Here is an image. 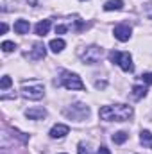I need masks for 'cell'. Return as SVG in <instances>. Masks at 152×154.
Returning <instances> with one entry per match:
<instances>
[{"instance_id":"1","label":"cell","mask_w":152,"mask_h":154,"mask_svg":"<svg viewBox=\"0 0 152 154\" xmlns=\"http://www.w3.org/2000/svg\"><path fill=\"white\" fill-rule=\"evenodd\" d=\"M132 108L127 104H113V106H104L100 108L99 116L106 122H127L132 118Z\"/></svg>"},{"instance_id":"23","label":"cell","mask_w":152,"mask_h":154,"mask_svg":"<svg viewBox=\"0 0 152 154\" xmlns=\"http://www.w3.org/2000/svg\"><path fill=\"white\" fill-rule=\"evenodd\" d=\"M97 154H111V151H109V149H108L106 145H102V147H100V149L97 151Z\"/></svg>"},{"instance_id":"7","label":"cell","mask_w":152,"mask_h":154,"mask_svg":"<svg viewBox=\"0 0 152 154\" xmlns=\"http://www.w3.org/2000/svg\"><path fill=\"white\" fill-rule=\"evenodd\" d=\"M131 27L129 25H116L113 31L114 38L118 39V41H129V38H131Z\"/></svg>"},{"instance_id":"20","label":"cell","mask_w":152,"mask_h":154,"mask_svg":"<svg viewBox=\"0 0 152 154\" xmlns=\"http://www.w3.org/2000/svg\"><path fill=\"white\" fill-rule=\"evenodd\" d=\"M141 81H143L145 84H152V72H147V74H143V75H141Z\"/></svg>"},{"instance_id":"13","label":"cell","mask_w":152,"mask_h":154,"mask_svg":"<svg viewBox=\"0 0 152 154\" xmlns=\"http://www.w3.org/2000/svg\"><path fill=\"white\" fill-rule=\"evenodd\" d=\"M123 9V0H108L104 4V11H120Z\"/></svg>"},{"instance_id":"15","label":"cell","mask_w":152,"mask_h":154,"mask_svg":"<svg viewBox=\"0 0 152 154\" xmlns=\"http://www.w3.org/2000/svg\"><path fill=\"white\" fill-rule=\"evenodd\" d=\"M140 142L145 145V147H150L152 145V134H150V131H141V134H140Z\"/></svg>"},{"instance_id":"5","label":"cell","mask_w":152,"mask_h":154,"mask_svg":"<svg viewBox=\"0 0 152 154\" xmlns=\"http://www.w3.org/2000/svg\"><path fill=\"white\" fill-rule=\"evenodd\" d=\"M109 59H111V63H116L123 72H132V70H134L132 56H131L129 52H116V50H111V52H109Z\"/></svg>"},{"instance_id":"9","label":"cell","mask_w":152,"mask_h":154,"mask_svg":"<svg viewBox=\"0 0 152 154\" xmlns=\"http://www.w3.org/2000/svg\"><path fill=\"white\" fill-rule=\"evenodd\" d=\"M45 54H47L45 45L38 41V43H34V45H32V50H31L29 57H31V59H43V57H45Z\"/></svg>"},{"instance_id":"25","label":"cell","mask_w":152,"mask_h":154,"mask_svg":"<svg viewBox=\"0 0 152 154\" xmlns=\"http://www.w3.org/2000/svg\"><path fill=\"white\" fill-rule=\"evenodd\" d=\"M0 32H2V34H4V32H7V25H5V23H2V25H0Z\"/></svg>"},{"instance_id":"14","label":"cell","mask_w":152,"mask_h":154,"mask_svg":"<svg viewBox=\"0 0 152 154\" xmlns=\"http://www.w3.org/2000/svg\"><path fill=\"white\" fill-rule=\"evenodd\" d=\"M65 47H66V43H65V39H61V38H56V39H52V41H50V50H52V52H56V54H57V52H61Z\"/></svg>"},{"instance_id":"12","label":"cell","mask_w":152,"mask_h":154,"mask_svg":"<svg viewBox=\"0 0 152 154\" xmlns=\"http://www.w3.org/2000/svg\"><path fill=\"white\" fill-rule=\"evenodd\" d=\"M48 29H50V20H41V22L36 23V27H34V31H36L38 36H45L48 32Z\"/></svg>"},{"instance_id":"17","label":"cell","mask_w":152,"mask_h":154,"mask_svg":"<svg viewBox=\"0 0 152 154\" xmlns=\"http://www.w3.org/2000/svg\"><path fill=\"white\" fill-rule=\"evenodd\" d=\"M147 95V88L145 86H132V97L134 99H143Z\"/></svg>"},{"instance_id":"24","label":"cell","mask_w":152,"mask_h":154,"mask_svg":"<svg viewBox=\"0 0 152 154\" xmlns=\"http://www.w3.org/2000/svg\"><path fill=\"white\" fill-rule=\"evenodd\" d=\"M95 86H97L99 90H102V88H106V86H108V82H106V81H97V82H95Z\"/></svg>"},{"instance_id":"19","label":"cell","mask_w":152,"mask_h":154,"mask_svg":"<svg viewBox=\"0 0 152 154\" xmlns=\"http://www.w3.org/2000/svg\"><path fill=\"white\" fill-rule=\"evenodd\" d=\"M11 84H13V81H11V77H9V75L2 77V82H0V88H2V90H7Z\"/></svg>"},{"instance_id":"21","label":"cell","mask_w":152,"mask_h":154,"mask_svg":"<svg viewBox=\"0 0 152 154\" xmlns=\"http://www.w3.org/2000/svg\"><path fill=\"white\" fill-rule=\"evenodd\" d=\"M79 154H91L90 149L86 147V143H79Z\"/></svg>"},{"instance_id":"11","label":"cell","mask_w":152,"mask_h":154,"mask_svg":"<svg viewBox=\"0 0 152 154\" xmlns=\"http://www.w3.org/2000/svg\"><path fill=\"white\" fill-rule=\"evenodd\" d=\"M13 29H14L16 34H27L29 29H31V23L27 20H18V22H14V27Z\"/></svg>"},{"instance_id":"16","label":"cell","mask_w":152,"mask_h":154,"mask_svg":"<svg viewBox=\"0 0 152 154\" xmlns=\"http://www.w3.org/2000/svg\"><path fill=\"white\" fill-rule=\"evenodd\" d=\"M127 138H129V134H127L125 131H118V133H114L113 134V142L114 143H118V145H120V143H125Z\"/></svg>"},{"instance_id":"6","label":"cell","mask_w":152,"mask_h":154,"mask_svg":"<svg viewBox=\"0 0 152 154\" xmlns=\"http://www.w3.org/2000/svg\"><path fill=\"white\" fill-rule=\"evenodd\" d=\"M65 115L68 118H74V120H82V118H86L90 115V108L82 102H75V104H72L70 108L65 109Z\"/></svg>"},{"instance_id":"3","label":"cell","mask_w":152,"mask_h":154,"mask_svg":"<svg viewBox=\"0 0 152 154\" xmlns=\"http://www.w3.org/2000/svg\"><path fill=\"white\" fill-rule=\"evenodd\" d=\"M77 54H79V57H81L82 63H86V65H95V63H99V61L102 59L104 48L99 47V45H90V47L81 48Z\"/></svg>"},{"instance_id":"18","label":"cell","mask_w":152,"mask_h":154,"mask_svg":"<svg viewBox=\"0 0 152 154\" xmlns=\"http://www.w3.org/2000/svg\"><path fill=\"white\" fill-rule=\"evenodd\" d=\"M16 48V43H13V41H4L2 43V50L4 52H13Z\"/></svg>"},{"instance_id":"22","label":"cell","mask_w":152,"mask_h":154,"mask_svg":"<svg viewBox=\"0 0 152 154\" xmlns=\"http://www.w3.org/2000/svg\"><path fill=\"white\" fill-rule=\"evenodd\" d=\"M63 32H66V25H57L56 27V34H63Z\"/></svg>"},{"instance_id":"8","label":"cell","mask_w":152,"mask_h":154,"mask_svg":"<svg viewBox=\"0 0 152 154\" xmlns=\"http://www.w3.org/2000/svg\"><path fill=\"white\" fill-rule=\"evenodd\" d=\"M70 133V127L65 125V124H56L52 129H50V138H63Z\"/></svg>"},{"instance_id":"4","label":"cell","mask_w":152,"mask_h":154,"mask_svg":"<svg viewBox=\"0 0 152 154\" xmlns=\"http://www.w3.org/2000/svg\"><path fill=\"white\" fill-rule=\"evenodd\" d=\"M56 86H65L66 90H84V82L81 81V77L77 75V74H72V72H68V70H63L61 72V77L59 79H56Z\"/></svg>"},{"instance_id":"10","label":"cell","mask_w":152,"mask_h":154,"mask_svg":"<svg viewBox=\"0 0 152 154\" xmlns=\"http://www.w3.org/2000/svg\"><path fill=\"white\" fill-rule=\"evenodd\" d=\"M25 116L29 120H43L47 116V111L43 108H32V109H27L25 111Z\"/></svg>"},{"instance_id":"2","label":"cell","mask_w":152,"mask_h":154,"mask_svg":"<svg viewBox=\"0 0 152 154\" xmlns=\"http://www.w3.org/2000/svg\"><path fill=\"white\" fill-rule=\"evenodd\" d=\"M22 95L29 100H39L45 95V86L38 79H31V81H23L22 82Z\"/></svg>"}]
</instances>
